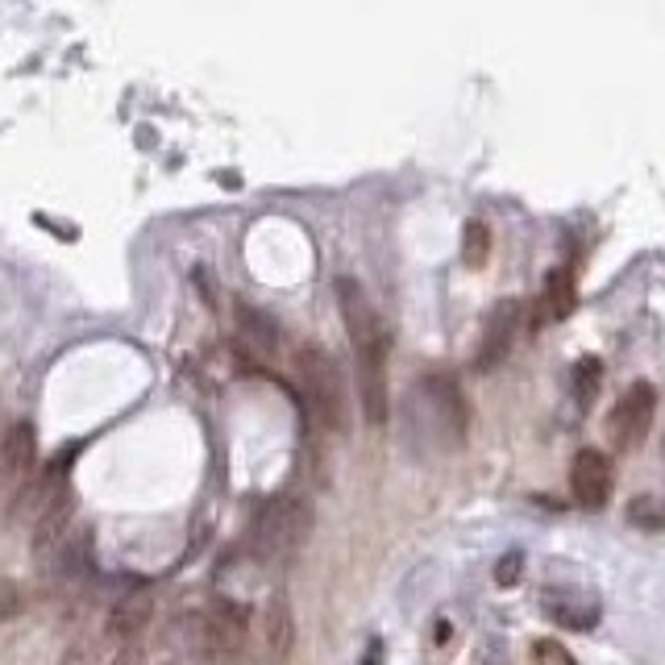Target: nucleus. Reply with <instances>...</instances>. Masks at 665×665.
I'll return each instance as SVG.
<instances>
[{
  "label": "nucleus",
  "instance_id": "nucleus-1",
  "mask_svg": "<svg viewBox=\"0 0 665 665\" xmlns=\"http://www.w3.org/2000/svg\"><path fill=\"white\" fill-rule=\"evenodd\" d=\"M337 304H342V321L354 345V362H359V399L366 425H387L392 412V395H387V359H392V333L371 304V295L359 279H337Z\"/></svg>",
  "mask_w": 665,
  "mask_h": 665
},
{
  "label": "nucleus",
  "instance_id": "nucleus-2",
  "mask_svg": "<svg viewBox=\"0 0 665 665\" xmlns=\"http://www.w3.org/2000/svg\"><path fill=\"white\" fill-rule=\"evenodd\" d=\"M184 645L196 662L238 665L250 645V612L238 599H212L205 612H191L184 620Z\"/></svg>",
  "mask_w": 665,
  "mask_h": 665
},
{
  "label": "nucleus",
  "instance_id": "nucleus-3",
  "mask_svg": "<svg viewBox=\"0 0 665 665\" xmlns=\"http://www.w3.org/2000/svg\"><path fill=\"white\" fill-rule=\"evenodd\" d=\"M295 375H300L308 408L321 420V428L345 433L350 428V392H345V375L337 359L321 345H300L295 350Z\"/></svg>",
  "mask_w": 665,
  "mask_h": 665
},
{
  "label": "nucleus",
  "instance_id": "nucleus-4",
  "mask_svg": "<svg viewBox=\"0 0 665 665\" xmlns=\"http://www.w3.org/2000/svg\"><path fill=\"white\" fill-rule=\"evenodd\" d=\"M412 408L425 412L428 437L441 445V449H458V445L466 441L470 412H466V399H461V387L454 375L433 371V375L420 378L416 392H412Z\"/></svg>",
  "mask_w": 665,
  "mask_h": 665
},
{
  "label": "nucleus",
  "instance_id": "nucleus-5",
  "mask_svg": "<svg viewBox=\"0 0 665 665\" xmlns=\"http://www.w3.org/2000/svg\"><path fill=\"white\" fill-rule=\"evenodd\" d=\"M308 532H312V503L300 499V495H274L258 516V558L262 562H288L304 549Z\"/></svg>",
  "mask_w": 665,
  "mask_h": 665
},
{
  "label": "nucleus",
  "instance_id": "nucleus-6",
  "mask_svg": "<svg viewBox=\"0 0 665 665\" xmlns=\"http://www.w3.org/2000/svg\"><path fill=\"white\" fill-rule=\"evenodd\" d=\"M653 416H657V392L653 383H632L620 392V399L612 404V416H607V441H612L615 454H632L641 449L653 428Z\"/></svg>",
  "mask_w": 665,
  "mask_h": 665
},
{
  "label": "nucleus",
  "instance_id": "nucleus-7",
  "mask_svg": "<svg viewBox=\"0 0 665 665\" xmlns=\"http://www.w3.org/2000/svg\"><path fill=\"white\" fill-rule=\"evenodd\" d=\"M63 495H67V458L42 466V470H34V475L21 482L18 491H13V503H9V520H13V524H18V520L38 524Z\"/></svg>",
  "mask_w": 665,
  "mask_h": 665
},
{
  "label": "nucleus",
  "instance_id": "nucleus-8",
  "mask_svg": "<svg viewBox=\"0 0 665 665\" xmlns=\"http://www.w3.org/2000/svg\"><path fill=\"white\" fill-rule=\"evenodd\" d=\"M612 487H615L612 458H607L603 449H595V445L579 449V454H574V466H570V491L579 499V508L603 512L607 499H612Z\"/></svg>",
  "mask_w": 665,
  "mask_h": 665
},
{
  "label": "nucleus",
  "instance_id": "nucleus-9",
  "mask_svg": "<svg viewBox=\"0 0 665 665\" xmlns=\"http://www.w3.org/2000/svg\"><path fill=\"white\" fill-rule=\"evenodd\" d=\"M520 321H524V304L520 300H499L491 308V316L482 324V345H478V371H495L499 362L512 354L516 333H520Z\"/></svg>",
  "mask_w": 665,
  "mask_h": 665
},
{
  "label": "nucleus",
  "instance_id": "nucleus-10",
  "mask_svg": "<svg viewBox=\"0 0 665 665\" xmlns=\"http://www.w3.org/2000/svg\"><path fill=\"white\" fill-rule=\"evenodd\" d=\"M258 636H262V665L291 662V648H295V615H291L288 595L267 599V612H262Z\"/></svg>",
  "mask_w": 665,
  "mask_h": 665
},
{
  "label": "nucleus",
  "instance_id": "nucleus-11",
  "mask_svg": "<svg viewBox=\"0 0 665 665\" xmlns=\"http://www.w3.org/2000/svg\"><path fill=\"white\" fill-rule=\"evenodd\" d=\"M34 458H38L34 425H30V420L9 425V433L0 437V487L25 482V478L34 475Z\"/></svg>",
  "mask_w": 665,
  "mask_h": 665
},
{
  "label": "nucleus",
  "instance_id": "nucleus-12",
  "mask_svg": "<svg viewBox=\"0 0 665 665\" xmlns=\"http://www.w3.org/2000/svg\"><path fill=\"white\" fill-rule=\"evenodd\" d=\"M150 620H154V595L150 591H134V595L113 603V612L104 615V632L113 641H121V645H129V641H137L142 632L150 628Z\"/></svg>",
  "mask_w": 665,
  "mask_h": 665
},
{
  "label": "nucleus",
  "instance_id": "nucleus-13",
  "mask_svg": "<svg viewBox=\"0 0 665 665\" xmlns=\"http://www.w3.org/2000/svg\"><path fill=\"white\" fill-rule=\"evenodd\" d=\"M570 383H574V395H579V408L591 412L599 399V387H603V362L595 359V354H586V359L574 362V375H570Z\"/></svg>",
  "mask_w": 665,
  "mask_h": 665
},
{
  "label": "nucleus",
  "instance_id": "nucleus-14",
  "mask_svg": "<svg viewBox=\"0 0 665 665\" xmlns=\"http://www.w3.org/2000/svg\"><path fill=\"white\" fill-rule=\"evenodd\" d=\"M487 258H491V229L482 221H466L461 225V262L470 271H482Z\"/></svg>",
  "mask_w": 665,
  "mask_h": 665
},
{
  "label": "nucleus",
  "instance_id": "nucleus-15",
  "mask_svg": "<svg viewBox=\"0 0 665 665\" xmlns=\"http://www.w3.org/2000/svg\"><path fill=\"white\" fill-rule=\"evenodd\" d=\"M628 524L641 532H662L665 529V499L662 495H636L628 503Z\"/></svg>",
  "mask_w": 665,
  "mask_h": 665
},
{
  "label": "nucleus",
  "instance_id": "nucleus-16",
  "mask_svg": "<svg viewBox=\"0 0 665 665\" xmlns=\"http://www.w3.org/2000/svg\"><path fill=\"white\" fill-rule=\"evenodd\" d=\"M570 308H574V283H570V271L558 267L545 283V316L549 321H562Z\"/></svg>",
  "mask_w": 665,
  "mask_h": 665
},
{
  "label": "nucleus",
  "instance_id": "nucleus-17",
  "mask_svg": "<svg viewBox=\"0 0 665 665\" xmlns=\"http://www.w3.org/2000/svg\"><path fill=\"white\" fill-rule=\"evenodd\" d=\"M238 316H241V329H246V337H250V342H258V345H262V350H274V342H279L274 333H279V329H274V324L267 321L262 312H250V308H238Z\"/></svg>",
  "mask_w": 665,
  "mask_h": 665
},
{
  "label": "nucleus",
  "instance_id": "nucleus-18",
  "mask_svg": "<svg viewBox=\"0 0 665 665\" xmlns=\"http://www.w3.org/2000/svg\"><path fill=\"white\" fill-rule=\"evenodd\" d=\"M532 665H579V662H574V653H570L562 641L545 636V641L532 645Z\"/></svg>",
  "mask_w": 665,
  "mask_h": 665
},
{
  "label": "nucleus",
  "instance_id": "nucleus-19",
  "mask_svg": "<svg viewBox=\"0 0 665 665\" xmlns=\"http://www.w3.org/2000/svg\"><path fill=\"white\" fill-rule=\"evenodd\" d=\"M96 657H101V645L87 636H75V645L63 653V665H96Z\"/></svg>",
  "mask_w": 665,
  "mask_h": 665
},
{
  "label": "nucleus",
  "instance_id": "nucleus-20",
  "mask_svg": "<svg viewBox=\"0 0 665 665\" xmlns=\"http://www.w3.org/2000/svg\"><path fill=\"white\" fill-rule=\"evenodd\" d=\"M520 574H524V558H520V553H508L503 562L495 565V582H499V586H516Z\"/></svg>",
  "mask_w": 665,
  "mask_h": 665
},
{
  "label": "nucleus",
  "instance_id": "nucleus-21",
  "mask_svg": "<svg viewBox=\"0 0 665 665\" xmlns=\"http://www.w3.org/2000/svg\"><path fill=\"white\" fill-rule=\"evenodd\" d=\"M108 665H150V653L142 641H129V645H121V653Z\"/></svg>",
  "mask_w": 665,
  "mask_h": 665
},
{
  "label": "nucleus",
  "instance_id": "nucleus-22",
  "mask_svg": "<svg viewBox=\"0 0 665 665\" xmlns=\"http://www.w3.org/2000/svg\"><path fill=\"white\" fill-rule=\"evenodd\" d=\"M18 612H21V591L13 586V582H0V615H4V620H13Z\"/></svg>",
  "mask_w": 665,
  "mask_h": 665
}]
</instances>
